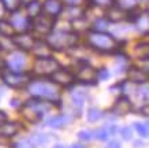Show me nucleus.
<instances>
[{"mask_svg":"<svg viewBox=\"0 0 149 148\" xmlns=\"http://www.w3.org/2000/svg\"><path fill=\"white\" fill-rule=\"evenodd\" d=\"M29 93L38 99L48 100L51 103L60 106L62 97H60V86L56 85L54 81L48 78H37V80H30V82L26 85Z\"/></svg>","mask_w":149,"mask_h":148,"instance_id":"1","label":"nucleus"},{"mask_svg":"<svg viewBox=\"0 0 149 148\" xmlns=\"http://www.w3.org/2000/svg\"><path fill=\"white\" fill-rule=\"evenodd\" d=\"M55 104L48 102V100L32 96L29 100H26L25 103L21 104V107L18 110L21 112V115L27 122H30V123H40L44 119L45 114L49 110H52Z\"/></svg>","mask_w":149,"mask_h":148,"instance_id":"2","label":"nucleus"},{"mask_svg":"<svg viewBox=\"0 0 149 148\" xmlns=\"http://www.w3.org/2000/svg\"><path fill=\"white\" fill-rule=\"evenodd\" d=\"M86 41L89 47L103 54H111V52H118V45L119 41L115 39V36L105 33V32L91 30L86 36Z\"/></svg>","mask_w":149,"mask_h":148,"instance_id":"3","label":"nucleus"},{"mask_svg":"<svg viewBox=\"0 0 149 148\" xmlns=\"http://www.w3.org/2000/svg\"><path fill=\"white\" fill-rule=\"evenodd\" d=\"M47 43L51 49L64 51V49L74 48L78 43V34L75 32L67 30H52L47 34Z\"/></svg>","mask_w":149,"mask_h":148,"instance_id":"4","label":"nucleus"},{"mask_svg":"<svg viewBox=\"0 0 149 148\" xmlns=\"http://www.w3.org/2000/svg\"><path fill=\"white\" fill-rule=\"evenodd\" d=\"M1 81L4 82L6 85H8L10 88L14 89H21L30 82L32 80V73H26V72H13L8 69H3L0 73Z\"/></svg>","mask_w":149,"mask_h":148,"instance_id":"5","label":"nucleus"},{"mask_svg":"<svg viewBox=\"0 0 149 148\" xmlns=\"http://www.w3.org/2000/svg\"><path fill=\"white\" fill-rule=\"evenodd\" d=\"M74 78L79 85H96V70L89 63L81 62L77 66L75 72H72Z\"/></svg>","mask_w":149,"mask_h":148,"instance_id":"6","label":"nucleus"},{"mask_svg":"<svg viewBox=\"0 0 149 148\" xmlns=\"http://www.w3.org/2000/svg\"><path fill=\"white\" fill-rule=\"evenodd\" d=\"M55 19L56 18H52V17H49V15H47L45 13L41 11L40 14H37L36 17H33L30 19V27L38 34H45L47 36L54 29Z\"/></svg>","mask_w":149,"mask_h":148,"instance_id":"7","label":"nucleus"},{"mask_svg":"<svg viewBox=\"0 0 149 148\" xmlns=\"http://www.w3.org/2000/svg\"><path fill=\"white\" fill-rule=\"evenodd\" d=\"M60 67L59 62L55 58L51 56H41V58H37L36 62H34V66H33V70L37 73V74H41V76H47L49 77L55 70H58Z\"/></svg>","mask_w":149,"mask_h":148,"instance_id":"8","label":"nucleus"},{"mask_svg":"<svg viewBox=\"0 0 149 148\" xmlns=\"http://www.w3.org/2000/svg\"><path fill=\"white\" fill-rule=\"evenodd\" d=\"M133 111H134V104L130 100V97L126 95H120L108 111V114H112L113 117H123Z\"/></svg>","mask_w":149,"mask_h":148,"instance_id":"9","label":"nucleus"},{"mask_svg":"<svg viewBox=\"0 0 149 148\" xmlns=\"http://www.w3.org/2000/svg\"><path fill=\"white\" fill-rule=\"evenodd\" d=\"M49 78L54 81L56 85H59L60 88H70L75 84V78H74V74L72 72L67 70V69H62L59 67L58 70H55L52 74L49 76Z\"/></svg>","mask_w":149,"mask_h":148,"instance_id":"10","label":"nucleus"},{"mask_svg":"<svg viewBox=\"0 0 149 148\" xmlns=\"http://www.w3.org/2000/svg\"><path fill=\"white\" fill-rule=\"evenodd\" d=\"M26 66V56L23 51H11L8 58L6 60V69L13 70V72H25L23 69Z\"/></svg>","mask_w":149,"mask_h":148,"instance_id":"11","label":"nucleus"},{"mask_svg":"<svg viewBox=\"0 0 149 148\" xmlns=\"http://www.w3.org/2000/svg\"><path fill=\"white\" fill-rule=\"evenodd\" d=\"M10 25L13 26L14 32H21V33H25L30 29V18L26 17V15H22V14L17 11H13L11 13V17H10Z\"/></svg>","mask_w":149,"mask_h":148,"instance_id":"12","label":"nucleus"},{"mask_svg":"<svg viewBox=\"0 0 149 148\" xmlns=\"http://www.w3.org/2000/svg\"><path fill=\"white\" fill-rule=\"evenodd\" d=\"M126 70H127V80L130 81L131 84L142 85V84H146V82H148L149 76H148V70H146V69L131 66V67H127Z\"/></svg>","mask_w":149,"mask_h":148,"instance_id":"13","label":"nucleus"},{"mask_svg":"<svg viewBox=\"0 0 149 148\" xmlns=\"http://www.w3.org/2000/svg\"><path fill=\"white\" fill-rule=\"evenodd\" d=\"M107 8L108 10H107V14H105V19L108 22H122V21L127 19V11L116 4V0Z\"/></svg>","mask_w":149,"mask_h":148,"instance_id":"14","label":"nucleus"},{"mask_svg":"<svg viewBox=\"0 0 149 148\" xmlns=\"http://www.w3.org/2000/svg\"><path fill=\"white\" fill-rule=\"evenodd\" d=\"M36 39L32 36V34H27L26 32L19 34V36H13V43L15 45V48L21 49V51H32L33 48V44H34Z\"/></svg>","mask_w":149,"mask_h":148,"instance_id":"15","label":"nucleus"},{"mask_svg":"<svg viewBox=\"0 0 149 148\" xmlns=\"http://www.w3.org/2000/svg\"><path fill=\"white\" fill-rule=\"evenodd\" d=\"M64 4L60 0H45L44 4L41 6V11L45 13L47 15H49L52 18H58L62 10H63Z\"/></svg>","mask_w":149,"mask_h":148,"instance_id":"16","label":"nucleus"},{"mask_svg":"<svg viewBox=\"0 0 149 148\" xmlns=\"http://www.w3.org/2000/svg\"><path fill=\"white\" fill-rule=\"evenodd\" d=\"M116 132H118L116 125H113V123H107V125L101 126V128H99L97 130L92 132V133H93V139L99 140V141H107V140H108L111 136L115 135Z\"/></svg>","mask_w":149,"mask_h":148,"instance_id":"17","label":"nucleus"},{"mask_svg":"<svg viewBox=\"0 0 149 148\" xmlns=\"http://www.w3.org/2000/svg\"><path fill=\"white\" fill-rule=\"evenodd\" d=\"M21 130V123L18 122H10L8 119L4 121L0 125V137H4V139H11L19 133Z\"/></svg>","mask_w":149,"mask_h":148,"instance_id":"18","label":"nucleus"},{"mask_svg":"<svg viewBox=\"0 0 149 148\" xmlns=\"http://www.w3.org/2000/svg\"><path fill=\"white\" fill-rule=\"evenodd\" d=\"M71 121H72L71 115H68V114H66V112H62V114H56V115H54V117H51L45 123H47V126H49V128L59 129V128L67 126Z\"/></svg>","mask_w":149,"mask_h":148,"instance_id":"19","label":"nucleus"},{"mask_svg":"<svg viewBox=\"0 0 149 148\" xmlns=\"http://www.w3.org/2000/svg\"><path fill=\"white\" fill-rule=\"evenodd\" d=\"M104 115H105V112L97 107H91V108H88V111H86V119H88V122H91V123L99 122L101 118H104Z\"/></svg>","mask_w":149,"mask_h":148,"instance_id":"20","label":"nucleus"},{"mask_svg":"<svg viewBox=\"0 0 149 148\" xmlns=\"http://www.w3.org/2000/svg\"><path fill=\"white\" fill-rule=\"evenodd\" d=\"M27 6V17L32 19L33 17H36L37 14L41 13V4L37 1V0H33V1H30Z\"/></svg>","mask_w":149,"mask_h":148,"instance_id":"21","label":"nucleus"},{"mask_svg":"<svg viewBox=\"0 0 149 148\" xmlns=\"http://www.w3.org/2000/svg\"><path fill=\"white\" fill-rule=\"evenodd\" d=\"M108 21L105 19V17H101V18H97L93 22V30H97V32H105L108 29Z\"/></svg>","mask_w":149,"mask_h":148,"instance_id":"22","label":"nucleus"},{"mask_svg":"<svg viewBox=\"0 0 149 148\" xmlns=\"http://www.w3.org/2000/svg\"><path fill=\"white\" fill-rule=\"evenodd\" d=\"M0 1L3 3V6L6 7V10L10 11V13L17 11V10H19V7H21L19 0H0Z\"/></svg>","mask_w":149,"mask_h":148,"instance_id":"23","label":"nucleus"},{"mask_svg":"<svg viewBox=\"0 0 149 148\" xmlns=\"http://www.w3.org/2000/svg\"><path fill=\"white\" fill-rule=\"evenodd\" d=\"M136 3L137 0H118L116 4L119 7H122L123 10H126V11H130V10L136 8Z\"/></svg>","mask_w":149,"mask_h":148,"instance_id":"24","label":"nucleus"},{"mask_svg":"<svg viewBox=\"0 0 149 148\" xmlns=\"http://www.w3.org/2000/svg\"><path fill=\"white\" fill-rule=\"evenodd\" d=\"M134 128H136V130L138 132V135H140L141 137H144V139H146V137H148V133H149L148 123H141V122H136V123H134Z\"/></svg>","mask_w":149,"mask_h":148,"instance_id":"25","label":"nucleus"},{"mask_svg":"<svg viewBox=\"0 0 149 148\" xmlns=\"http://www.w3.org/2000/svg\"><path fill=\"white\" fill-rule=\"evenodd\" d=\"M30 140L33 141V144H34L36 147H38V145H44V144L48 141L47 136L45 135H41V133H34V135L30 137Z\"/></svg>","mask_w":149,"mask_h":148,"instance_id":"26","label":"nucleus"},{"mask_svg":"<svg viewBox=\"0 0 149 148\" xmlns=\"http://www.w3.org/2000/svg\"><path fill=\"white\" fill-rule=\"evenodd\" d=\"M14 148H36V145L29 137V139H21L18 143L14 144Z\"/></svg>","mask_w":149,"mask_h":148,"instance_id":"27","label":"nucleus"},{"mask_svg":"<svg viewBox=\"0 0 149 148\" xmlns=\"http://www.w3.org/2000/svg\"><path fill=\"white\" fill-rule=\"evenodd\" d=\"M119 130V133H120V136H122L123 140H131V137H133V129H131L130 126H123V128H120Z\"/></svg>","mask_w":149,"mask_h":148,"instance_id":"28","label":"nucleus"},{"mask_svg":"<svg viewBox=\"0 0 149 148\" xmlns=\"http://www.w3.org/2000/svg\"><path fill=\"white\" fill-rule=\"evenodd\" d=\"M111 76V73H109L108 69H100L96 72V80L99 81H107Z\"/></svg>","mask_w":149,"mask_h":148,"instance_id":"29","label":"nucleus"},{"mask_svg":"<svg viewBox=\"0 0 149 148\" xmlns=\"http://www.w3.org/2000/svg\"><path fill=\"white\" fill-rule=\"evenodd\" d=\"M77 136L81 141H91V140L93 139V133H92L91 130H85V129L79 130Z\"/></svg>","mask_w":149,"mask_h":148,"instance_id":"30","label":"nucleus"},{"mask_svg":"<svg viewBox=\"0 0 149 148\" xmlns=\"http://www.w3.org/2000/svg\"><path fill=\"white\" fill-rule=\"evenodd\" d=\"M91 4L97 6V7H109L115 0H89Z\"/></svg>","mask_w":149,"mask_h":148,"instance_id":"31","label":"nucleus"},{"mask_svg":"<svg viewBox=\"0 0 149 148\" xmlns=\"http://www.w3.org/2000/svg\"><path fill=\"white\" fill-rule=\"evenodd\" d=\"M21 100H19L18 97H13L11 99V102H10V106H11V107L13 108H19L21 107Z\"/></svg>","mask_w":149,"mask_h":148,"instance_id":"32","label":"nucleus"},{"mask_svg":"<svg viewBox=\"0 0 149 148\" xmlns=\"http://www.w3.org/2000/svg\"><path fill=\"white\" fill-rule=\"evenodd\" d=\"M105 148H122V145H120V143L118 140H113V141H109Z\"/></svg>","mask_w":149,"mask_h":148,"instance_id":"33","label":"nucleus"},{"mask_svg":"<svg viewBox=\"0 0 149 148\" xmlns=\"http://www.w3.org/2000/svg\"><path fill=\"white\" fill-rule=\"evenodd\" d=\"M6 13H7V10H6V7L3 6V3L0 1V21L4 18V14H6Z\"/></svg>","mask_w":149,"mask_h":148,"instance_id":"34","label":"nucleus"},{"mask_svg":"<svg viewBox=\"0 0 149 148\" xmlns=\"http://www.w3.org/2000/svg\"><path fill=\"white\" fill-rule=\"evenodd\" d=\"M7 119H8V115H7L4 111H1V110H0V125H1L4 121H7Z\"/></svg>","mask_w":149,"mask_h":148,"instance_id":"35","label":"nucleus"},{"mask_svg":"<svg viewBox=\"0 0 149 148\" xmlns=\"http://www.w3.org/2000/svg\"><path fill=\"white\" fill-rule=\"evenodd\" d=\"M64 1H66L67 6H78V3H79L81 0H64Z\"/></svg>","mask_w":149,"mask_h":148,"instance_id":"36","label":"nucleus"},{"mask_svg":"<svg viewBox=\"0 0 149 148\" xmlns=\"http://www.w3.org/2000/svg\"><path fill=\"white\" fill-rule=\"evenodd\" d=\"M144 147V143L142 141H140V140H136L134 141V148H142Z\"/></svg>","mask_w":149,"mask_h":148,"instance_id":"37","label":"nucleus"},{"mask_svg":"<svg viewBox=\"0 0 149 148\" xmlns=\"http://www.w3.org/2000/svg\"><path fill=\"white\" fill-rule=\"evenodd\" d=\"M6 69V60L3 58H0V70H3Z\"/></svg>","mask_w":149,"mask_h":148,"instance_id":"38","label":"nucleus"},{"mask_svg":"<svg viewBox=\"0 0 149 148\" xmlns=\"http://www.w3.org/2000/svg\"><path fill=\"white\" fill-rule=\"evenodd\" d=\"M30 1H33V0H19V3H21V4H29V3H30Z\"/></svg>","mask_w":149,"mask_h":148,"instance_id":"39","label":"nucleus"},{"mask_svg":"<svg viewBox=\"0 0 149 148\" xmlns=\"http://www.w3.org/2000/svg\"><path fill=\"white\" fill-rule=\"evenodd\" d=\"M71 148H85V147H84V145H81V144H74Z\"/></svg>","mask_w":149,"mask_h":148,"instance_id":"40","label":"nucleus"},{"mask_svg":"<svg viewBox=\"0 0 149 148\" xmlns=\"http://www.w3.org/2000/svg\"><path fill=\"white\" fill-rule=\"evenodd\" d=\"M54 148H66L64 145H62V144H58V145H55Z\"/></svg>","mask_w":149,"mask_h":148,"instance_id":"41","label":"nucleus"}]
</instances>
